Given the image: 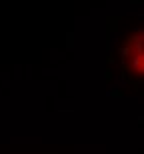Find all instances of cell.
Returning <instances> with one entry per match:
<instances>
[{
  "label": "cell",
  "mask_w": 144,
  "mask_h": 154,
  "mask_svg": "<svg viewBox=\"0 0 144 154\" xmlns=\"http://www.w3.org/2000/svg\"><path fill=\"white\" fill-rule=\"evenodd\" d=\"M142 44L144 38L140 32L132 34L128 38V42L124 46V70L132 78H138L140 74L144 72V52H142Z\"/></svg>",
  "instance_id": "1"
}]
</instances>
